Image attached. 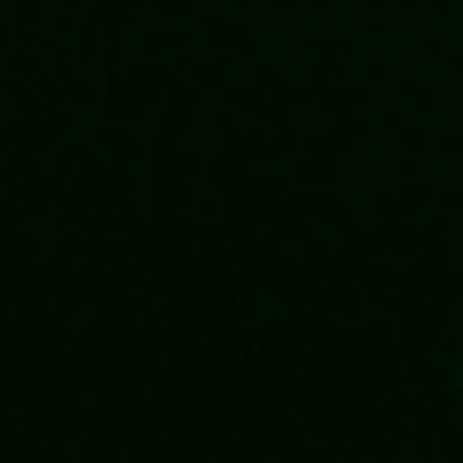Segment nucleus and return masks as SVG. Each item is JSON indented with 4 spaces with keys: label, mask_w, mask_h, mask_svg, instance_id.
Wrapping results in <instances>:
<instances>
[{
    "label": "nucleus",
    "mask_w": 463,
    "mask_h": 463,
    "mask_svg": "<svg viewBox=\"0 0 463 463\" xmlns=\"http://www.w3.org/2000/svg\"><path fill=\"white\" fill-rule=\"evenodd\" d=\"M456 383H463V358H456Z\"/></svg>",
    "instance_id": "nucleus-1"
}]
</instances>
